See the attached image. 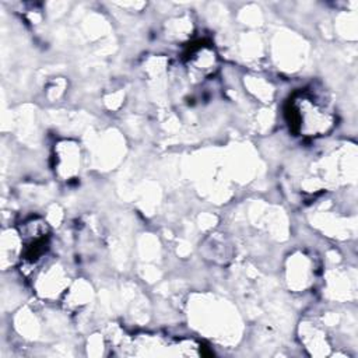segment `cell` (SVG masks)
I'll list each match as a JSON object with an SVG mask.
<instances>
[{
    "instance_id": "6da1fadb",
    "label": "cell",
    "mask_w": 358,
    "mask_h": 358,
    "mask_svg": "<svg viewBox=\"0 0 358 358\" xmlns=\"http://www.w3.org/2000/svg\"><path fill=\"white\" fill-rule=\"evenodd\" d=\"M287 119L294 133L317 137L330 131L334 116L315 96L306 92L295 94L287 106Z\"/></svg>"
}]
</instances>
